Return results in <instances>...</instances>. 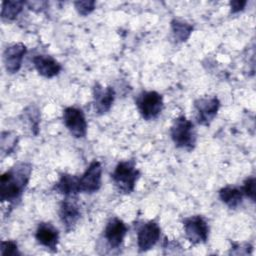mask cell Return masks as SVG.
<instances>
[{
	"instance_id": "1",
	"label": "cell",
	"mask_w": 256,
	"mask_h": 256,
	"mask_svg": "<svg viewBox=\"0 0 256 256\" xmlns=\"http://www.w3.org/2000/svg\"><path fill=\"white\" fill-rule=\"evenodd\" d=\"M32 166L21 162L4 172L0 177V199L2 202L16 204L20 201L29 182Z\"/></svg>"
},
{
	"instance_id": "2",
	"label": "cell",
	"mask_w": 256,
	"mask_h": 256,
	"mask_svg": "<svg viewBox=\"0 0 256 256\" xmlns=\"http://www.w3.org/2000/svg\"><path fill=\"white\" fill-rule=\"evenodd\" d=\"M139 176L140 173L135 166V162L132 160L119 162L111 173L114 185L123 194H129L134 190Z\"/></svg>"
},
{
	"instance_id": "3",
	"label": "cell",
	"mask_w": 256,
	"mask_h": 256,
	"mask_svg": "<svg viewBox=\"0 0 256 256\" xmlns=\"http://www.w3.org/2000/svg\"><path fill=\"white\" fill-rule=\"evenodd\" d=\"M171 138L178 148L192 150L196 144V133L193 123L185 116H179L170 128Z\"/></svg>"
},
{
	"instance_id": "4",
	"label": "cell",
	"mask_w": 256,
	"mask_h": 256,
	"mask_svg": "<svg viewBox=\"0 0 256 256\" xmlns=\"http://www.w3.org/2000/svg\"><path fill=\"white\" fill-rule=\"evenodd\" d=\"M136 106L145 120H154L163 109V97L156 91H143L136 98Z\"/></svg>"
},
{
	"instance_id": "5",
	"label": "cell",
	"mask_w": 256,
	"mask_h": 256,
	"mask_svg": "<svg viewBox=\"0 0 256 256\" xmlns=\"http://www.w3.org/2000/svg\"><path fill=\"white\" fill-rule=\"evenodd\" d=\"M184 231L187 239L193 244L205 243L209 235V226L200 215L190 216L183 221Z\"/></svg>"
},
{
	"instance_id": "6",
	"label": "cell",
	"mask_w": 256,
	"mask_h": 256,
	"mask_svg": "<svg viewBox=\"0 0 256 256\" xmlns=\"http://www.w3.org/2000/svg\"><path fill=\"white\" fill-rule=\"evenodd\" d=\"M63 122L71 135L75 138H83L87 133V122L81 109L67 107L63 111Z\"/></svg>"
},
{
	"instance_id": "7",
	"label": "cell",
	"mask_w": 256,
	"mask_h": 256,
	"mask_svg": "<svg viewBox=\"0 0 256 256\" xmlns=\"http://www.w3.org/2000/svg\"><path fill=\"white\" fill-rule=\"evenodd\" d=\"M101 175L102 166L97 160H93L85 172L79 177V189L80 192L94 193L101 187Z\"/></svg>"
},
{
	"instance_id": "8",
	"label": "cell",
	"mask_w": 256,
	"mask_h": 256,
	"mask_svg": "<svg viewBox=\"0 0 256 256\" xmlns=\"http://www.w3.org/2000/svg\"><path fill=\"white\" fill-rule=\"evenodd\" d=\"M161 229L157 222L149 221L143 224L137 233V245L140 252H146L152 249L158 242Z\"/></svg>"
},
{
	"instance_id": "9",
	"label": "cell",
	"mask_w": 256,
	"mask_h": 256,
	"mask_svg": "<svg viewBox=\"0 0 256 256\" xmlns=\"http://www.w3.org/2000/svg\"><path fill=\"white\" fill-rule=\"evenodd\" d=\"M194 107L197 111V121L201 125H209L215 118L220 101L217 97H204L194 101Z\"/></svg>"
},
{
	"instance_id": "10",
	"label": "cell",
	"mask_w": 256,
	"mask_h": 256,
	"mask_svg": "<svg viewBox=\"0 0 256 256\" xmlns=\"http://www.w3.org/2000/svg\"><path fill=\"white\" fill-rule=\"evenodd\" d=\"M128 227L119 218H111L104 229V238L110 248H119L126 236Z\"/></svg>"
},
{
	"instance_id": "11",
	"label": "cell",
	"mask_w": 256,
	"mask_h": 256,
	"mask_svg": "<svg viewBox=\"0 0 256 256\" xmlns=\"http://www.w3.org/2000/svg\"><path fill=\"white\" fill-rule=\"evenodd\" d=\"M26 52L27 48L23 43L12 44L4 50L3 61L7 72L13 74L19 71Z\"/></svg>"
},
{
	"instance_id": "12",
	"label": "cell",
	"mask_w": 256,
	"mask_h": 256,
	"mask_svg": "<svg viewBox=\"0 0 256 256\" xmlns=\"http://www.w3.org/2000/svg\"><path fill=\"white\" fill-rule=\"evenodd\" d=\"M72 198L73 197H66L59 209L60 220L67 232L74 229L81 216L79 206Z\"/></svg>"
},
{
	"instance_id": "13",
	"label": "cell",
	"mask_w": 256,
	"mask_h": 256,
	"mask_svg": "<svg viewBox=\"0 0 256 256\" xmlns=\"http://www.w3.org/2000/svg\"><path fill=\"white\" fill-rule=\"evenodd\" d=\"M94 108L98 114L108 112L113 104L115 98V91L112 87H103L99 83H95L93 87Z\"/></svg>"
},
{
	"instance_id": "14",
	"label": "cell",
	"mask_w": 256,
	"mask_h": 256,
	"mask_svg": "<svg viewBox=\"0 0 256 256\" xmlns=\"http://www.w3.org/2000/svg\"><path fill=\"white\" fill-rule=\"evenodd\" d=\"M35 238L40 245L46 247L47 249L53 252L57 250L59 232L51 223H40L36 229Z\"/></svg>"
},
{
	"instance_id": "15",
	"label": "cell",
	"mask_w": 256,
	"mask_h": 256,
	"mask_svg": "<svg viewBox=\"0 0 256 256\" xmlns=\"http://www.w3.org/2000/svg\"><path fill=\"white\" fill-rule=\"evenodd\" d=\"M32 62L37 72L46 78L55 77L62 69L61 64L49 55H37L33 57Z\"/></svg>"
},
{
	"instance_id": "16",
	"label": "cell",
	"mask_w": 256,
	"mask_h": 256,
	"mask_svg": "<svg viewBox=\"0 0 256 256\" xmlns=\"http://www.w3.org/2000/svg\"><path fill=\"white\" fill-rule=\"evenodd\" d=\"M54 190L57 193L65 195L66 197H74L80 192L79 177L67 173L62 174L57 183L54 185Z\"/></svg>"
},
{
	"instance_id": "17",
	"label": "cell",
	"mask_w": 256,
	"mask_h": 256,
	"mask_svg": "<svg viewBox=\"0 0 256 256\" xmlns=\"http://www.w3.org/2000/svg\"><path fill=\"white\" fill-rule=\"evenodd\" d=\"M243 192L241 188L226 186L219 191V197L223 203H225L229 208L235 209L241 203L243 199Z\"/></svg>"
},
{
	"instance_id": "18",
	"label": "cell",
	"mask_w": 256,
	"mask_h": 256,
	"mask_svg": "<svg viewBox=\"0 0 256 256\" xmlns=\"http://www.w3.org/2000/svg\"><path fill=\"white\" fill-rule=\"evenodd\" d=\"M171 29L174 40L177 42H184L190 37L193 31V26L184 21L174 19L171 22Z\"/></svg>"
},
{
	"instance_id": "19",
	"label": "cell",
	"mask_w": 256,
	"mask_h": 256,
	"mask_svg": "<svg viewBox=\"0 0 256 256\" xmlns=\"http://www.w3.org/2000/svg\"><path fill=\"white\" fill-rule=\"evenodd\" d=\"M23 1H3L1 9V18L6 21L16 19L23 9Z\"/></svg>"
},
{
	"instance_id": "20",
	"label": "cell",
	"mask_w": 256,
	"mask_h": 256,
	"mask_svg": "<svg viewBox=\"0 0 256 256\" xmlns=\"http://www.w3.org/2000/svg\"><path fill=\"white\" fill-rule=\"evenodd\" d=\"M17 135L11 132H2L1 134V151L3 154H9L17 144Z\"/></svg>"
},
{
	"instance_id": "21",
	"label": "cell",
	"mask_w": 256,
	"mask_h": 256,
	"mask_svg": "<svg viewBox=\"0 0 256 256\" xmlns=\"http://www.w3.org/2000/svg\"><path fill=\"white\" fill-rule=\"evenodd\" d=\"M24 113L26 115V118L29 120L32 132L36 135L38 133V127L40 122V115H39L38 109L35 106L30 105L25 109Z\"/></svg>"
},
{
	"instance_id": "22",
	"label": "cell",
	"mask_w": 256,
	"mask_h": 256,
	"mask_svg": "<svg viewBox=\"0 0 256 256\" xmlns=\"http://www.w3.org/2000/svg\"><path fill=\"white\" fill-rule=\"evenodd\" d=\"M256 180L255 177H249L247 178L244 183L243 186L241 187V190L243 192L244 195H246L248 198H250L253 202L255 201V194H256Z\"/></svg>"
},
{
	"instance_id": "23",
	"label": "cell",
	"mask_w": 256,
	"mask_h": 256,
	"mask_svg": "<svg viewBox=\"0 0 256 256\" xmlns=\"http://www.w3.org/2000/svg\"><path fill=\"white\" fill-rule=\"evenodd\" d=\"M1 255L3 256H18L20 252L18 251L17 243L12 240L1 242Z\"/></svg>"
},
{
	"instance_id": "24",
	"label": "cell",
	"mask_w": 256,
	"mask_h": 256,
	"mask_svg": "<svg viewBox=\"0 0 256 256\" xmlns=\"http://www.w3.org/2000/svg\"><path fill=\"white\" fill-rule=\"evenodd\" d=\"M76 10L82 16H86L90 14L95 9V1L94 0H85V1H76L74 3Z\"/></svg>"
},
{
	"instance_id": "25",
	"label": "cell",
	"mask_w": 256,
	"mask_h": 256,
	"mask_svg": "<svg viewBox=\"0 0 256 256\" xmlns=\"http://www.w3.org/2000/svg\"><path fill=\"white\" fill-rule=\"evenodd\" d=\"M246 1H242V0H236V1H231L230 2V7H231V12L232 13H237L241 10H243V8L246 5Z\"/></svg>"
}]
</instances>
